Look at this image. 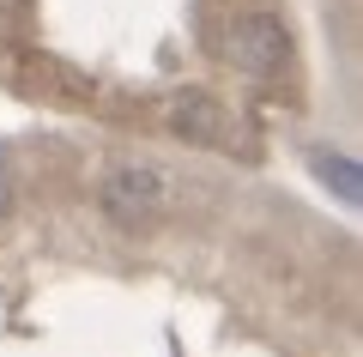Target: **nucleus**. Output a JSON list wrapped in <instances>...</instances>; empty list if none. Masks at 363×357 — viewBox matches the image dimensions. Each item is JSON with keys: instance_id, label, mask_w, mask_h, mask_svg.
Returning <instances> with one entry per match:
<instances>
[{"instance_id": "nucleus-1", "label": "nucleus", "mask_w": 363, "mask_h": 357, "mask_svg": "<svg viewBox=\"0 0 363 357\" xmlns=\"http://www.w3.org/2000/svg\"><path fill=\"white\" fill-rule=\"evenodd\" d=\"M224 55H230L242 73L272 79V73H285V61H291V37H285V25L272 13H236L230 31H224Z\"/></svg>"}, {"instance_id": "nucleus-2", "label": "nucleus", "mask_w": 363, "mask_h": 357, "mask_svg": "<svg viewBox=\"0 0 363 357\" xmlns=\"http://www.w3.org/2000/svg\"><path fill=\"white\" fill-rule=\"evenodd\" d=\"M164 194H169V182H164V170H152V164H116L104 176V212L116 218V224H128V230H140L145 218H157V206H164Z\"/></svg>"}, {"instance_id": "nucleus-3", "label": "nucleus", "mask_w": 363, "mask_h": 357, "mask_svg": "<svg viewBox=\"0 0 363 357\" xmlns=\"http://www.w3.org/2000/svg\"><path fill=\"white\" fill-rule=\"evenodd\" d=\"M169 128L188 133V140H218V133H224V115H218V103H212V97H176V103H169Z\"/></svg>"}, {"instance_id": "nucleus-4", "label": "nucleus", "mask_w": 363, "mask_h": 357, "mask_svg": "<svg viewBox=\"0 0 363 357\" xmlns=\"http://www.w3.org/2000/svg\"><path fill=\"white\" fill-rule=\"evenodd\" d=\"M315 176H321V182H327V188H333L345 206H357L363 182H357V164H351L345 152H315Z\"/></svg>"}, {"instance_id": "nucleus-5", "label": "nucleus", "mask_w": 363, "mask_h": 357, "mask_svg": "<svg viewBox=\"0 0 363 357\" xmlns=\"http://www.w3.org/2000/svg\"><path fill=\"white\" fill-rule=\"evenodd\" d=\"M0 212H6V170H0Z\"/></svg>"}]
</instances>
